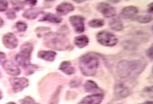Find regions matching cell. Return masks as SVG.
Returning a JSON list of instances; mask_svg holds the SVG:
<instances>
[{
	"label": "cell",
	"mask_w": 153,
	"mask_h": 104,
	"mask_svg": "<svg viewBox=\"0 0 153 104\" xmlns=\"http://www.w3.org/2000/svg\"><path fill=\"white\" fill-rule=\"evenodd\" d=\"M51 29L48 27H38L37 29L36 30V31L37 32V35L38 37H41L42 32H44V35L47 33L48 32L51 31Z\"/></svg>",
	"instance_id": "cell-30"
},
{
	"label": "cell",
	"mask_w": 153,
	"mask_h": 104,
	"mask_svg": "<svg viewBox=\"0 0 153 104\" xmlns=\"http://www.w3.org/2000/svg\"><path fill=\"white\" fill-rule=\"evenodd\" d=\"M37 1H24L25 3H26L27 5H30V6H34L36 3H37Z\"/></svg>",
	"instance_id": "cell-35"
},
{
	"label": "cell",
	"mask_w": 153,
	"mask_h": 104,
	"mask_svg": "<svg viewBox=\"0 0 153 104\" xmlns=\"http://www.w3.org/2000/svg\"><path fill=\"white\" fill-rule=\"evenodd\" d=\"M109 2H113V3H115V2H116V3H117V2H120V1H109Z\"/></svg>",
	"instance_id": "cell-41"
},
{
	"label": "cell",
	"mask_w": 153,
	"mask_h": 104,
	"mask_svg": "<svg viewBox=\"0 0 153 104\" xmlns=\"http://www.w3.org/2000/svg\"><path fill=\"white\" fill-rule=\"evenodd\" d=\"M81 83L82 79L79 77H75L70 81L69 85L71 88H76L81 85Z\"/></svg>",
	"instance_id": "cell-26"
},
{
	"label": "cell",
	"mask_w": 153,
	"mask_h": 104,
	"mask_svg": "<svg viewBox=\"0 0 153 104\" xmlns=\"http://www.w3.org/2000/svg\"><path fill=\"white\" fill-rule=\"evenodd\" d=\"M85 18L79 15H73L69 18V21L77 34H81L85 31Z\"/></svg>",
	"instance_id": "cell-7"
},
{
	"label": "cell",
	"mask_w": 153,
	"mask_h": 104,
	"mask_svg": "<svg viewBox=\"0 0 153 104\" xmlns=\"http://www.w3.org/2000/svg\"><path fill=\"white\" fill-rule=\"evenodd\" d=\"M109 26L111 30L115 31H120L124 28L123 23L119 17L114 16L110 23Z\"/></svg>",
	"instance_id": "cell-20"
},
{
	"label": "cell",
	"mask_w": 153,
	"mask_h": 104,
	"mask_svg": "<svg viewBox=\"0 0 153 104\" xmlns=\"http://www.w3.org/2000/svg\"></svg>",
	"instance_id": "cell-45"
},
{
	"label": "cell",
	"mask_w": 153,
	"mask_h": 104,
	"mask_svg": "<svg viewBox=\"0 0 153 104\" xmlns=\"http://www.w3.org/2000/svg\"><path fill=\"white\" fill-rule=\"evenodd\" d=\"M96 40L100 45L107 46H114L118 43V39L114 35L107 31H102L96 35Z\"/></svg>",
	"instance_id": "cell-5"
},
{
	"label": "cell",
	"mask_w": 153,
	"mask_h": 104,
	"mask_svg": "<svg viewBox=\"0 0 153 104\" xmlns=\"http://www.w3.org/2000/svg\"><path fill=\"white\" fill-rule=\"evenodd\" d=\"M97 10L106 18H114L116 15V10L110 4L106 2H100L96 7Z\"/></svg>",
	"instance_id": "cell-9"
},
{
	"label": "cell",
	"mask_w": 153,
	"mask_h": 104,
	"mask_svg": "<svg viewBox=\"0 0 153 104\" xmlns=\"http://www.w3.org/2000/svg\"><path fill=\"white\" fill-rule=\"evenodd\" d=\"M61 89H62V86H60L57 88L55 93H53V95L52 96L51 100H50V104H57L59 102V95L61 92Z\"/></svg>",
	"instance_id": "cell-23"
},
{
	"label": "cell",
	"mask_w": 153,
	"mask_h": 104,
	"mask_svg": "<svg viewBox=\"0 0 153 104\" xmlns=\"http://www.w3.org/2000/svg\"><path fill=\"white\" fill-rule=\"evenodd\" d=\"M2 66L6 72L10 75L16 76L20 74V70L19 67L10 61H5L2 64Z\"/></svg>",
	"instance_id": "cell-13"
},
{
	"label": "cell",
	"mask_w": 153,
	"mask_h": 104,
	"mask_svg": "<svg viewBox=\"0 0 153 104\" xmlns=\"http://www.w3.org/2000/svg\"><path fill=\"white\" fill-rule=\"evenodd\" d=\"M7 16L8 19H14L16 18V15L15 13V12L13 10H9L7 12Z\"/></svg>",
	"instance_id": "cell-32"
},
{
	"label": "cell",
	"mask_w": 153,
	"mask_h": 104,
	"mask_svg": "<svg viewBox=\"0 0 153 104\" xmlns=\"http://www.w3.org/2000/svg\"><path fill=\"white\" fill-rule=\"evenodd\" d=\"M8 4L7 1H0V12L5 11L8 8Z\"/></svg>",
	"instance_id": "cell-31"
},
{
	"label": "cell",
	"mask_w": 153,
	"mask_h": 104,
	"mask_svg": "<svg viewBox=\"0 0 153 104\" xmlns=\"http://www.w3.org/2000/svg\"><path fill=\"white\" fill-rule=\"evenodd\" d=\"M33 49V45L29 42H26L22 45L20 53L15 57L16 61L19 66L26 68L31 64L30 60Z\"/></svg>",
	"instance_id": "cell-4"
},
{
	"label": "cell",
	"mask_w": 153,
	"mask_h": 104,
	"mask_svg": "<svg viewBox=\"0 0 153 104\" xmlns=\"http://www.w3.org/2000/svg\"><path fill=\"white\" fill-rule=\"evenodd\" d=\"M106 104H124L123 103L119 101L118 100H111Z\"/></svg>",
	"instance_id": "cell-36"
},
{
	"label": "cell",
	"mask_w": 153,
	"mask_h": 104,
	"mask_svg": "<svg viewBox=\"0 0 153 104\" xmlns=\"http://www.w3.org/2000/svg\"><path fill=\"white\" fill-rule=\"evenodd\" d=\"M74 44L78 48H84L88 45L89 38L85 35L77 36L74 39Z\"/></svg>",
	"instance_id": "cell-19"
},
{
	"label": "cell",
	"mask_w": 153,
	"mask_h": 104,
	"mask_svg": "<svg viewBox=\"0 0 153 104\" xmlns=\"http://www.w3.org/2000/svg\"><path fill=\"white\" fill-rule=\"evenodd\" d=\"M104 98V95L102 93L87 95L81 101V104H100Z\"/></svg>",
	"instance_id": "cell-11"
},
{
	"label": "cell",
	"mask_w": 153,
	"mask_h": 104,
	"mask_svg": "<svg viewBox=\"0 0 153 104\" xmlns=\"http://www.w3.org/2000/svg\"><path fill=\"white\" fill-rule=\"evenodd\" d=\"M10 81L15 93L22 91L29 86V80L25 77H13Z\"/></svg>",
	"instance_id": "cell-8"
},
{
	"label": "cell",
	"mask_w": 153,
	"mask_h": 104,
	"mask_svg": "<svg viewBox=\"0 0 153 104\" xmlns=\"http://www.w3.org/2000/svg\"><path fill=\"white\" fill-rule=\"evenodd\" d=\"M56 53L52 50H40L38 52V58L48 62H53L56 56Z\"/></svg>",
	"instance_id": "cell-17"
},
{
	"label": "cell",
	"mask_w": 153,
	"mask_h": 104,
	"mask_svg": "<svg viewBox=\"0 0 153 104\" xmlns=\"http://www.w3.org/2000/svg\"><path fill=\"white\" fill-rule=\"evenodd\" d=\"M44 12L41 8H30L26 10L23 14V16L29 20L36 19L38 16Z\"/></svg>",
	"instance_id": "cell-16"
},
{
	"label": "cell",
	"mask_w": 153,
	"mask_h": 104,
	"mask_svg": "<svg viewBox=\"0 0 153 104\" xmlns=\"http://www.w3.org/2000/svg\"><path fill=\"white\" fill-rule=\"evenodd\" d=\"M36 103L34 99L31 97L27 96L20 100L21 104H35Z\"/></svg>",
	"instance_id": "cell-29"
},
{
	"label": "cell",
	"mask_w": 153,
	"mask_h": 104,
	"mask_svg": "<svg viewBox=\"0 0 153 104\" xmlns=\"http://www.w3.org/2000/svg\"><path fill=\"white\" fill-rule=\"evenodd\" d=\"M88 25L94 29L100 28L105 25V21L101 19H92L88 22Z\"/></svg>",
	"instance_id": "cell-22"
},
{
	"label": "cell",
	"mask_w": 153,
	"mask_h": 104,
	"mask_svg": "<svg viewBox=\"0 0 153 104\" xmlns=\"http://www.w3.org/2000/svg\"><path fill=\"white\" fill-rule=\"evenodd\" d=\"M7 104H15V103H13V102H10V103H7Z\"/></svg>",
	"instance_id": "cell-43"
},
{
	"label": "cell",
	"mask_w": 153,
	"mask_h": 104,
	"mask_svg": "<svg viewBox=\"0 0 153 104\" xmlns=\"http://www.w3.org/2000/svg\"><path fill=\"white\" fill-rule=\"evenodd\" d=\"M142 104H153V102H152V101H147L144 102V103Z\"/></svg>",
	"instance_id": "cell-39"
},
{
	"label": "cell",
	"mask_w": 153,
	"mask_h": 104,
	"mask_svg": "<svg viewBox=\"0 0 153 104\" xmlns=\"http://www.w3.org/2000/svg\"><path fill=\"white\" fill-rule=\"evenodd\" d=\"M2 42L5 47L10 49L16 48L18 45V39L11 32H8L4 35Z\"/></svg>",
	"instance_id": "cell-10"
},
{
	"label": "cell",
	"mask_w": 153,
	"mask_h": 104,
	"mask_svg": "<svg viewBox=\"0 0 153 104\" xmlns=\"http://www.w3.org/2000/svg\"><path fill=\"white\" fill-rule=\"evenodd\" d=\"M58 69L67 75H71L76 72L75 68L72 66L71 62L69 61H64L62 62Z\"/></svg>",
	"instance_id": "cell-15"
},
{
	"label": "cell",
	"mask_w": 153,
	"mask_h": 104,
	"mask_svg": "<svg viewBox=\"0 0 153 104\" xmlns=\"http://www.w3.org/2000/svg\"><path fill=\"white\" fill-rule=\"evenodd\" d=\"M84 89L86 93H95L99 90L96 83L92 80H88L84 85Z\"/></svg>",
	"instance_id": "cell-21"
},
{
	"label": "cell",
	"mask_w": 153,
	"mask_h": 104,
	"mask_svg": "<svg viewBox=\"0 0 153 104\" xmlns=\"http://www.w3.org/2000/svg\"><path fill=\"white\" fill-rule=\"evenodd\" d=\"M1 76H2V74H1V72L0 71V77H1Z\"/></svg>",
	"instance_id": "cell-44"
},
{
	"label": "cell",
	"mask_w": 153,
	"mask_h": 104,
	"mask_svg": "<svg viewBox=\"0 0 153 104\" xmlns=\"http://www.w3.org/2000/svg\"><path fill=\"white\" fill-rule=\"evenodd\" d=\"M40 21H48L53 23H60L62 21V18L57 15L52 13L51 12L45 14L42 18L39 20Z\"/></svg>",
	"instance_id": "cell-18"
},
{
	"label": "cell",
	"mask_w": 153,
	"mask_h": 104,
	"mask_svg": "<svg viewBox=\"0 0 153 104\" xmlns=\"http://www.w3.org/2000/svg\"><path fill=\"white\" fill-rule=\"evenodd\" d=\"M138 8L134 6H128L124 7L120 13V16L124 19H134L138 13Z\"/></svg>",
	"instance_id": "cell-12"
},
{
	"label": "cell",
	"mask_w": 153,
	"mask_h": 104,
	"mask_svg": "<svg viewBox=\"0 0 153 104\" xmlns=\"http://www.w3.org/2000/svg\"><path fill=\"white\" fill-rule=\"evenodd\" d=\"M148 12L149 13H152L153 12V2L150 3L148 7Z\"/></svg>",
	"instance_id": "cell-37"
},
{
	"label": "cell",
	"mask_w": 153,
	"mask_h": 104,
	"mask_svg": "<svg viewBox=\"0 0 153 104\" xmlns=\"http://www.w3.org/2000/svg\"><path fill=\"white\" fill-rule=\"evenodd\" d=\"M2 93H1V90H0V100L2 98Z\"/></svg>",
	"instance_id": "cell-42"
},
{
	"label": "cell",
	"mask_w": 153,
	"mask_h": 104,
	"mask_svg": "<svg viewBox=\"0 0 153 104\" xmlns=\"http://www.w3.org/2000/svg\"><path fill=\"white\" fill-rule=\"evenodd\" d=\"M147 66L144 59L123 60L120 61L117 66L118 76L123 79L134 80L139 75Z\"/></svg>",
	"instance_id": "cell-1"
},
{
	"label": "cell",
	"mask_w": 153,
	"mask_h": 104,
	"mask_svg": "<svg viewBox=\"0 0 153 104\" xmlns=\"http://www.w3.org/2000/svg\"><path fill=\"white\" fill-rule=\"evenodd\" d=\"M153 19V18L150 15H140L136 17V20L137 21L140 23L146 24L151 21Z\"/></svg>",
	"instance_id": "cell-24"
},
{
	"label": "cell",
	"mask_w": 153,
	"mask_h": 104,
	"mask_svg": "<svg viewBox=\"0 0 153 104\" xmlns=\"http://www.w3.org/2000/svg\"><path fill=\"white\" fill-rule=\"evenodd\" d=\"M75 9L74 5L69 2H62L58 5L56 7V12L59 15H66L71 12H73Z\"/></svg>",
	"instance_id": "cell-14"
},
{
	"label": "cell",
	"mask_w": 153,
	"mask_h": 104,
	"mask_svg": "<svg viewBox=\"0 0 153 104\" xmlns=\"http://www.w3.org/2000/svg\"><path fill=\"white\" fill-rule=\"evenodd\" d=\"M12 5L13 6V10L19 11L24 8V2L19 1H11Z\"/></svg>",
	"instance_id": "cell-25"
},
{
	"label": "cell",
	"mask_w": 153,
	"mask_h": 104,
	"mask_svg": "<svg viewBox=\"0 0 153 104\" xmlns=\"http://www.w3.org/2000/svg\"><path fill=\"white\" fill-rule=\"evenodd\" d=\"M124 46L125 48L129 50H134L137 48V44L134 42L126 41L124 42Z\"/></svg>",
	"instance_id": "cell-28"
},
{
	"label": "cell",
	"mask_w": 153,
	"mask_h": 104,
	"mask_svg": "<svg viewBox=\"0 0 153 104\" xmlns=\"http://www.w3.org/2000/svg\"><path fill=\"white\" fill-rule=\"evenodd\" d=\"M5 55L4 53L0 52V64H3L5 61Z\"/></svg>",
	"instance_id": "cell-34"
},
{
	"label": "cell",
	"mask_w": 153,
	"mask_h": 104,
	"mask_svg": "<svg viewBox=\"0 0 153 104\" xmlns=\"http://www.w3.org/2000/svg\"><path fill=\"white\" fill-rule=\"evenodd\" d=\"M146 55L150 59H153V46H152L149 49H148L146 52Z\"/></svg>",
	"instance_id": "cell-33"
},
{
	"label": "cell",
	"mask_w": 153,
	"mask_h": 104,
	"mask_svg": "<svg viewBox=\"0 0 153 104\" xmlns=\"http://www.w3.org/2000/svg\"><path fill=\"white\" fill-rule=\"evenodd\" d=\"M15 27L19 32H24L27 28V25L24 21H19L16 23Z\"/></svg>",
	"instance_id": "cell-27"
},
{
	"label": "cell",
	"mask_w": 153,
	"mask_h": 104,
	"mask_svg": "<svg viewBox=\"0 0 153 104\" xmlns=\"http://www.w3.org/2000/svg\"><path fill=\"white\" fill-rule=\"evenodd\" d=\"M3 24H4V21H3V20H2V19H1V18H0V27L2 26Z\"/></svg>",
	"instance_id": "cell-38"
},
{
	"label": "cell",
	"mask_w": 153,
	"mask_h": 104,
	"mask_svg": "<svg viewBox=\"0 0 153 104\" xmlns=\"http://www.w3.org/2000/svg\"><path fill=\"white\" fill-rule=\"evenodd\" d=\"M99 56L95 53H88L79 59V68L85 76H93L97 73L99 66Z\"/></svg>",
	"instance_id": "cell-3"
},
{
	"label": "cell",
	"mask_w": 153,
	"mask_h": 104,
	"mask_svg": "<svg viewBox=\"0 0 153 104\" xmlns=\"http://www.w3.org/2000/svg\"><path fill=\"white\" fill-rule=\"evenodd\" d=\"M46 47L59 51H65L73 49L69 40L65 35L59 32L49 31L44 35Z\"/></svg>",
	"instance_id": "cell-2"
},
{
	"label": "cell",
	"mask_w": 153,
	"mask_h": 104,
	"mask_svg": "<svg viewBox=\"0 0 153 104\" xmlns=\"http://www.w3.org/2000/svg\"><path fill=\"white\" fill-rule=\"evenodd\" d=\"M74 2L76 3H81V2H84V1H74Z\"/></svg>",
	"instance_id": "cell-40"
},
{
	"label": "cell",
	"mask_w": 153,
	"mask_h": 104,
	"mask_svg": "<svg viewBox=\"0 0 153 104\" xmlns=\"http://www.w3.org/2000/svg\"><path fill=\"white\" fill-rule=\"evenodd\" d=\"M126 82L125 80H119L115 83L114 87V94L117 98H125L132 94V89Z\"/></svg>",
	"instance_id": "cell-6"
}]
</instances>
